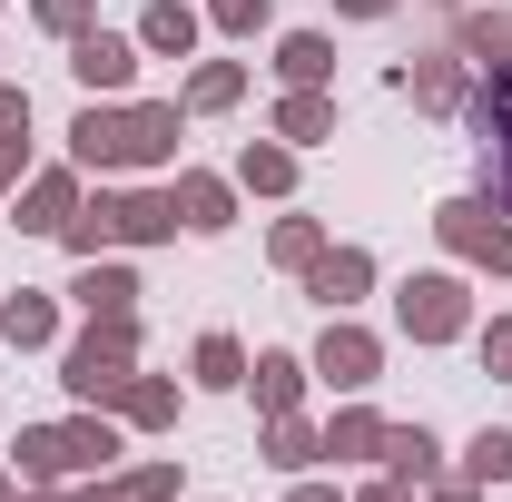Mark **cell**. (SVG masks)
<instances>
[{
  "label": "cell",
  "instance_id": "obj_42",
  "mask_svg": "<svg viewBox=\"0 0 512 502\" xmlns=\"http://www.w3.org/2000/svg\"><path fill=\"white\" fill-rule=\"evenodd\" d=\"M0 502H20V473H0Z\"/></svg>",
  "mask_w": 512,
  "mask_h": 502
},
{
  "label": "cell",
  "instance_id": "obj_36",
  "mask_svg": "<svg viewBox=\"0 0 512 502\" xmlns=\"http://www.w3.org/2000/svg\"><path fill=\"white\" fill-rule=\"evenodd\" d=\"M424 502H493L483 483H463V473H444V483H424Z\"/></svg>",
  "mask_w": 512,
  "mask_h": 502
},
{
  "label": "cell",
  "instance_id": "obj_3",
  "mask_svg": "<svg viewBox=\"0 0 512 502\" xmlns=\"http://www.w3.org/2000/svg\"><path fill=\"white\" fill-rule=\"evenodd\" d=\"M394 325H404V345H463L473 335V286L453 266H424V276L394 286Z\"/></svg>",
  "mask_w": 512,
  "mask_h": 502
},
{
  "label": "cell",
  "instance_id": "obj_38",
  "mask_svg": "<svg viewBox=\"0 0 512 502\" xmlns=\"http://www.w3.org/2000/svg\"><path fill=\"white\" fill-rule=\"evenodd\" d=\"M286 502H355V493H335V483H316V473H296V483H286Z\"/></svg>",
  "mask_w": 512,
  "mask_h": 502
},
{
  "label": "cell",
  "instance_id": "obj_12",
  "mask_svg": "<svg viewBox=\"0 0 512 502\" xmlns=\"http://www.w3.org/2000/svg\"><path fill=\"white\" fill-rule=\"evenodd\" d=\"M178 138H188V109L178 99H128V168L138 178L178 168Z\"/></svg>",
  "mask_w": 512,
  "mask_h": 502
},
{
  "label": "cell",
  "instance_id": "obj_25",
  "mask_svg": "<svg viewBox=\"0 0 512 502\" xmlns=\"http://www.w3.org/2000/svg\"><path fill=\"white\" fill-rule=\"evenodd\" d=\"M266 128H276L286 148H325V138H335V89H286Z\"/></svg>",
  "mask_w": 512,
  "mask_h": 502
},
{
  "label": "cell",
  "instance_id": "obj_19",
  "mask_svg": "<svg viewBox=\"0 0 512 502\" xmlns=\"http://www.w3.org/2000/svg\"><path fill=\"white\" fill-rule=\"evenodd\" d=\"M227 178H237V197H296V148L266 128V138L237 148V168H227Z\"/></svg>",
  "mask_w": 512,
  "mask_h": 502
},
{
  "label": "cell",
  "instance_id": "obj_28",
  "mask_svg": "<svg viewBox=\"0 0 512 502\" xmlns=\"http://www.w3.org/2000/svg\"><path fill=\"white\" fill-rule=\"evenodd\" d=\"M276 79H286V89H325V79H335V40H325V30H286V40H276Z\"/></svg>",
  "mask_w": 512,
  "mask_h": 502
},
{
  "label": "cell",
  "instance_id": "obj_32",
  "mask_svg": "<svg viewBox=\"0 0 512 502\" xmlns=\"http://www.w3.org/2000/svg\"><path fill=\"white\" fill-rule=\"evenodd\" d=\"M276 20V0H207V30H227V40H256Z\"/></svg>",
  "mask_w": 512,
  "mask_h": 502
},
{
  "label": "cell",
  "instance_id": "obj_6",
  "mask_svg": "<svg viewBox=\"0 0 512 502\" xmlns=\"http://www.w3.org/2000/svg\"><path fill=\"white\" fill-rule=\"evenodd\" d=\"M306 365H316V384H335V394H375L384 384V335L355 325V315H325V335L306 345Z\"/></svg>",
  "mask_w": 512,
  "mask_h": 502
},
{
  "label": "cell",
  "instance_id": "obj_39",
  "mask_svg": "<svg viewBox=\"0 0 512 502\" xmlns=\"http://www.w3.org/2000/svg\"><path fill=\"white\" fill-rule=\"evenodd\" d=\"M355 502H424V493H414V483H394V473H375V483H365Z\"/></svg>",
  "mask_w": 512,
  "mask_h": 502
},
{
  "label": "cell",
  "instance_id": "obj_17",
  "mask_svg": "<svg viewBox=\"0 0 512 502\" xmlns=\"http://www.w3.org/2000/svg\"><path fill=\"white\" fill-rule=\"evenodd\" d=\"M197 40H207V10H188V0H148L138 10V50L148 60H197Z\"/></svg>",
  "mask_w": 512,
  "mask_h": 502
},
{
  "label": "cell",
  "instance_id": "obj_18",
  "mask_svg": "<svg viewBox=\"0 0 512 502\" xmlns=\"http://www.w3.org/2000/svg\"><path fill=\"white\" fill-rule=\"evenodd\" d=\"M69 296H79V315H138V266H119V256H89L79 276H69Z\"/></svg>",
  "mask_w": 512,
  "mask_h": 502
},
{
  "label": "cell",
  "instance_id": "obj_14",
  "mask_svg": "<svg viewBox=\"0 0 512 502\" xmlns=\"http://www.w3.org/2000/svg\"><path fill=\"white\" fill-rule=\"evenodd\" d=\"M109 227H119V247H168L178 237V188H109Z\"/></svg>",
  "mask_w": 512,
  "mask_h": 502
},
{
  "label": "cell",
  "instance_id": "obj_20",
  "mask_svg": "<svg viewBox=\"0 0 512 502\" xmlns=\"http://www.w3.org/2000/svg\"><path fill=\"white\" fill-rule=\"evenodd\" d=\"M375 463L394 473V483H414V493L444 483V443H434V424H384V453H375Z\"/></svg>",
  "mask_w": 512,
  "mask_h": 502
},
{
  "label": "cell",
  "instance_id": "obj_5",
  "mask_svg": "<svg viewBox=\"0 0 512 502\" xmlns=\"http://www.w3.org/2000/svg\"><path fill=\"white\" fill-rule=\"evenodd\" d=\"M463 128H473V148H483V197L512 217V69H483V79H473Z\"/></svg>",
  "mask_w": 512,
  "mask_h": 502
},
{
  "label": "cell",
  "instance_id": "obj_11",
  "mask_svg": "<svg viewBox=\"0 0 512 502\" xmlns=\"http://www.w3.org/2000/svg\"><path fill=\"white\" fill-rule=\"evenodd\" d=\"M306 296H316L325 315H355L375 296V247H335V237H325V256L306 266Z\"/></svg>",
  "mask_w": 512,
  "mask_h": 502
},
{
  "label": "cell",
  "instance_id": "obj_9",
  "mask_svg": "<svg viewBox=\"0 0 512 502\" xmlns=\"http://www.w3.org/2000/svg\"><path fill=\"white\" fill-rule=\"evenodd\" d=\"M69 158L79 178H128V99H89L69 119Z\"/></svg>",
  "mask_w": 512,
  "mask_h": 502
},
{
  "label": "cell",
  "instance_id": "obj_34",
  "mask_svg": "<svg viewBox=\"0 0 512 502\" xmlns=\"http://www.w3.org/2000/svg\"><path fill=\"white\" fill-rule=\"evenodd\" d=\"M473 355H483V375H493V384H512V315L473 325Z\"/></svg>",
  "mask_w": 512,
  "mask_h": 502
},
{
  "label": "cell",
  "instance_id": "obj_2",
  "mask_svg": "<svg viewBox=\"0 0 512 502\" xmlns=\"http://www.w3.org/2000/svg\"><path fill=\"white\" fill-rule=\"evenodd\" d=\"M138 375V315H89L60 345V384L79 404H119V384Z\"/></svg>",
  "mask_w": 512,
  "mask_h": 502
},
{
  "label": "cell",
  "instance_id": "obj_30",
  "mask_svg": "<svg viewBox=\"0 0 512 502\" xmlns=\"http://www.w3.org/2000/svg\"><path fill=\"white\" fill-rule=\"evenodd\" d=\"M463 483H483V493L512 483V424H483V434L463 443Z\"/></svg>",
  "mask_w": 512,
  "mask_h": 502
},
{
  "label": "cell",
  "instance_id": "obj_33",
  "mask_svg": "<svg viewBox=\"0 0 512 502\" xmlns=\"http://www.w3.org/2000/svg\"><path fill=\"white\" fill-rule=\"evenodd\" d=\"M30 20H40L50 40H79V30L99 20V0H30Z\"/></svg>",
  "mask_w": 512,
  "mask_h": 502
},
{
  "label": "cell",
  "instance_id": "obj_4",
  "mask_svg": "<svg viewBox=\"0 0 512 502\" xmlns=\"http://www.w3.org/2000/svg\"><path fill=\"white\" fill-rule=\"evenodd\" d=\"M434 237H444L453 266H483V276H512V217L493 207L483 188H463L434 207Z\"/></svg>",
  "mask_w": 512,
  "mask_h": 502
},
{
  "label": "cell",
  "instance_id": "obj_37",
  "mask_svg": "<svg viewBox=\"0 0 512 502\" xmlns=\"http://www.w3.org/2000/svg\"><path fill=\"white\" fill-rule=\"evenodd\" d=\"M0 128H30V89L20 79H0Z\"/></svg>",
  "mask_w": 512,
  "mask_h": 502
},
{
  "label": "cell",
  "instance_id": "obj_23",
  "mask_svg": "<svg viewBox=\"0 0 512 502\" xmlns=\"http://www.w3.org/2000/svg\"><path fill=\"white\" fill-rule=\"evenodd\" d=\"M375 453H384V414L365 404V394H345L335 424H325V463H375Z\"/></svg>",
  "mask_w": 512,
  "mask_h": 502
},
{
  "label": "cell",
  "instance_id": "obj_35",
  "mask_svg": "<svg viewBox=\"0 0 512 502\" xmlns=\"http://www.w3.org/2000/svg\"><path fill=\"white\" fill-rule=\"evenodd\" d=\"M30 178V128H0V197Z\"/></svg>",
  "mask_w": 512,
  "mask_h": 502
},
{
  "label": "cell",
  "instance_id": "obj_15",
  "mask_svg": "<svg viewBox=\"0 0 512 502\" xmlns=\"http://www.w3.org/2000/svg\"><path fill=\"white\" fill-rule=\"evenodd\" d=\"M0 345H10V355H50V345H60V296H50V286H10V296H0Z\"/></svg>",
  "mask_w": 512,
  "mask_h": 502
},
{
  "label": "cell",
  "instance_id": "obj_1",
  "mask_svg": "<svg viewBox=\"0 0 512 502\" xmlns=\"http://www.w3.org/2000/svg\"><path fill=\"white\" fill-rule=\"evenodd\" d=\"M128 424L109 414V404H79L69 424H20V453H10V473H20V493L30 483H99V473H119L128 453Z\"/></svg>",
  "mask_w": 512,
  "mask_h": 502
},
{
  "label": "cell",
  "instance_id": "obj_21",
  "mask_svg": "<svg viewBox=\"0 0 512 502\" xmlns=\"http://www.w3.org/2000/svg\"><path fill=\"white\" fill-rule=\"evenodd\" d=\"M178 404H188V394H178V384H168V375H128L109 414H119L128 434H178Z\"/></svg>",
  "mask_w": 512,
  "mask_h": 502
},
{
  "label": "cell",
  "instance_id": "obj_31",
  "mask_svg": "<svg viewBox=\"0 0 512 502\" xmlns=\"http://www.w3.org/2000/svg\"><path fill=\"white\" fill-rule=\"evenodd\" d=\"M60 247L79 256V266H89V256H109V247H119V227H109V188H99V197H79V217H69V227H60Z\"/></svg>",
  "mask_w": 512,
  "mask_h": 502
},
{
  "label": "cell",
  "instance_id": "obj_44",
  "mask_svg": "<svg viewBox=\"0 0 512 502\" xmlns=\"http://www.w3.org/2000/svg\"><path fill=\"white\" fill-rule=\"evenodd\" d=\"M0 10H10V0H0Z\"/></svg>",
  "mask_w": 512,
  "mask_h": 502
},
{
  "label": "cell",
  "instance_id": "obj_24",
  "mask_svg": "<svg viewBox=\"0 0 512 502\" xmlns=\"http://www.w3.org/2000/svg\"><path fill=\"white\" fill-rule=\"evenodd\" d=\"M453 50L473 69H512V10H473V0H463V10H453Z\"/></svg>",
  "mask_w": 512,
  "mask_h": 502
},
{
  "label": "cell",
  "instance_id": "obj_10",
  "mask_svg": "<svg viewBox=\"0 0 512 502\" xmlns=\"http://www.w3.org/2000/svg\"><path fill=\"white\" fill-rule=\"evenodd\" d=\"M10 197H20V217H10L20 237H60L69 217H79V197H89V188H79V158H60V168H30Z\"/></svg>",
  "mask_w": 512,
  "mask_h": 502
},
{
  "label": "cell",
  "instance_id": "obj_8",
  "mask_svg": "<svg viewBox=\"0 0 512 502\" xmlns=\"http://www.w3.org/2000/svg\"><path fill=\"white\" fill-rule=\"evenodd\" d=\"M394 89H404V99H414V109H434V119H463V99H473V60H463V50H414V60L394 69Z\"/></svg>",
  "mask_w": 512,
  "mask_h": 502
},
{
  "label": "cell",
  "instance_id": "obj_41",
  "mask_svg": "<svg viewBox=\"0 0 512 502\" xmlns=\"http://www.w3.org/2000/svg\"><path fill=\"white\" fill-rule=\"evenodd\" d=\"M335 10H345V20H394L404 0H335Z\"/></svg>",
  "mask_w": 512,
  "mask_h": 502
},
{
  "label": "cell",
  "instance_id": "obj_29",
  "mask_svg": "<svg viewBox=\"0 0 512 502\" xmlns=\"http://www.w3.org/2000/svg\"><path fill=\"white\" fill-rule=\"evenodd\" d=\"M266 256H276L286 276H306L325 256V217H276V227H266Z\"/></svg>",
  "mask_w": 512,
  "mask_h": 502
},
{
  "label": "cell",
  "instance_id": "obj_43",
  "mask_svg": "<svg viewBox=\"0 0 512 502\" xmlns=\"http://www.w3.org/2000/svg\"><path fill=\"white\" fill-rule=\"evenodd\" d=\"M434 10H463V0H434Z\"/></svg>",
  "mask_w": 512,
  "mask_h": 502
},
{
  "label": "cell",
  "instance_id": "obj_40",
  "mask_svg": "<svg viewBox=\"0 0 512 502\" xmlns=\"http://www.w3.org/2000/svg\"><path fill=\"white\" fill-rule=\"evenodd\" d=\"M20 502H89V483H30Z\"/></svg>",
  "mask_w": 512,
  "mask_h": 502
},
{
  "label": "cell",
  "instance_id": "obj_27",
  "mask_svg": "<svg viewBox=\"0 0 512 502\" xmlns=\"http://www.w3.org/2000/svg\"><path fill=\"white\" fill-rule=\"evenodd\" d=\"M237 99H247V60H197L188 89H178L188 119H217V109H237Z\"/></svg>",
  "mask_w": 512,
  "mask_h": 502
},
{
  "label": "cell",
  "instance_id": "obj_16",
  "mask_svg": "<svg viewBox=\"0 0 512 502\" xmlns=\"http://www.w3.org/2000/svg\"><path fill=\"white\" fill-rule=\"evenodd\" d=\"M306 384H316V365L296 355V345H266L247 365V394H256V414H306Z\"/></svg>",
  "mask_w": 512,
  "mask_h": 502
},
{
  "label": "cell",
  "instance_id": "obj_13",
  "mask_svg": "<svg viewBox=\"0 0 512 502\" xmlns=\"http://www.w3.org/2000/svg\"><path fill=\"white\" fill-rule=\"evenodd\" d=\"M168 188H178V227H188V237H227V227H237V178H217V168H178Z\"/></svg>",
  "mask_w": 512,
  "mask_h": 502
},
{
  "label": "cell",
  "instance_id": "obj_26",
  "mask_svg": "<svg viewBox=\"0 0 512 502\" xmlns=\"http://www.w3.org/2000/svg\"><path fill=\"white\" fill-rule=\"evenodd\" d=\"M276 473H316L325 463V424H306V414H266V443H256Z\"/></svg>",
  "mask_w": 512,
  "mask_h": 502
},
{
  "label": "cell",
  "instance_id": "obj_22",
  "mask_svg": "<svg viewBox=\"0 0 512 502\" xmlns=\"http://www.w3.org/2000/svg\"><path fill=\"white\" fill-rule=\"evenodd\" d=\"M188 384L197 394H237V384H247V345H237L227 325H207V335L188 345Z\"/></svg>",
  "mask_w": 512,
  "mask_h": 502
},
{
  "label": "cell",
  "instance_id": "obj_7",
  "mask_svg": "<svg viewBox=\"0 0 512 502\" xmlns=\"http://www.w3.org/2000/svg\"><path fill=\"white\" fill-rule=\"evenodd\" d=\"M69 79L89 89V99H128V79H138V30H79L69 40Z\"/></svg>",
  "mask_w": 512,
  "mask_h": 502
}]
</instances>
